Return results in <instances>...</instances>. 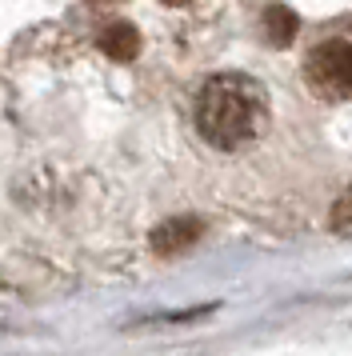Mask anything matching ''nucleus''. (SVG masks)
<instances>
[{
  "label": "nucleus",
  "mask_w": 352,
  "mask_h": 356,
  "mask_svg": "<svg viewBox=\"0 0 352 356\" xmlns=\"http://www.w3.org/2000/svg\"><path fill=\"white\" fill-rule=\"evenodd\" d=\"M269 124V92L248 72H216L196 92V132L212 148H244Z\"/></svg>",
  "instance_id": "f257e3e1"
},
{
  "label": "nucleus",
  "mask_w": 352,
  "mask_h": 356,
  "mask_svg": "<svg viewBox=\"0 0 352 356\" xmlns=\"http://www.w3.org/2000/svg\"><path fill=\"white\" fill-rule=\"evenodd\" d=\"M304 81L324 100L352 97V17L336 20L312 36L304 52Z\"/></svg>",
  "instance_id": "f03ea898"
},
{
  "label": "nucleus",
  "mask_w": 352,
  "mask_h": 356,
  "mask_svg": "<svg viewBox=\"0 0 352 356\" xmlns=\"http://www.w3.org/2000/svg\"><path fill=\"white\" fill-rule=\"evenodd\" d=\"M100 49L109 52L112 60H132L136 52H141V36L132 24H109L104 33H100Z\"/></svg>",
  "instance_id": "7ed1b4c3"
},
{
  "label": "nucleus",
  "mask_w": 352,
  "mask_h": 356,
  "mask_svg": "<svg viewBox=\"0 0 352 356\" xmlns=\"http://www.w3.org/2000/svg\"><path fill=\"white\" fill-rule=\"evenodd\" d=\"M189 241H196V220H173V225H164L152 236V248L168 257V252H176L180 244H189Z\"/></svg>",
  "instance_id": "20e7f679"
},
{
  "label": "nucleus",
  "mask_w": 352,
  "mask_h": 356,
  "mask_svg": "<svg viewBox=\"0 0 352 356\" xmlns=\"http://www.w3.org/2000/svg\"><path fill=\"white\" fill-rule=\"evenodd\" d=\"M264 24H269V36H272V44H288L292 40V33H296V17L288 13V8H269V17H264Z\"/></svg>",
  "instance_id": "39448f33"
},
{
  "label": "nucleus",
  "mask_w": 352,
  "mask_h": 356,
  "mask_svg": "<svg viewBox=\"0 0 352 356\" xmlns=\"http://www.w3.org/2000/svg\"><path fill=\"white\" fill-rule=\"evenodd\" d=\"M164 4H184V0H164Z\"/></svg>",
  "instance_id": "423d86ee"
}]
</instances>
